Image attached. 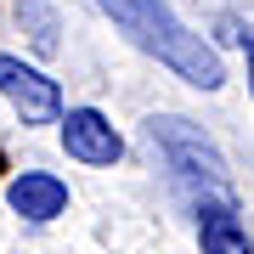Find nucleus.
<instances>
[{"instance_id":"nucleus-1","label":"nucleus","mask_w":254,"mask_h":254,"mask_svg":"<svg viewBox=\"0 0 254 254\" xmlns=\"http://www.w3.org/2000/svg\"><path fill=\"white\" fill-rule=\"evenodd\" d=\"M96 6L136 51L164 63L175 79H187L192 91H220V85H226V68H220L215 46H203V34H192L164 0H96Z\"/></svg>"},{"instance_id":"nucleus-2","label":"nucleus","mask_w":254,"mask_h":254,"mask_svg":"<svg viewBox=\"0 0 254 254\" xmlns=\"http://www.w3.org/2000/svg\"><path fill=\"white\" fill-rule=\"evenodd\" d=\"M147 141H153V153L164 158V170H170V181L198 203H237V187H232V170L226 158H220V147L203 136L192 119H175V113H153L147 119Z\"/></svg>"},{"instance_id":"nucleus-3","label":"nucleus","mask_w":254,"mask_h":254,"mask_svg":"<svg viewBox=\"0 0 254 254\" xmlns=\"http://www.w3.org/2000/svg\"><path fill=\"white\" fill-rule=\"evenodd\" d=\"M0 96L17 108L23 125H57V119H63V91H57V79L40 73L34 63H23V57H6V51H0Z\"/></svg>"},{"instance_id":"nucleus-4","label":"nucleus","mask_w":254,"mask_h":254,"mask_svg":"<svg viewBox=\"0 0 254 254\" xmlns=\"http://www.w3.org/2000/svg\"><path fill=\"white\" fill-rule=\"evenodd\" d=\"M57 136H63L68 158L91 164V170H113V164L125 158V136L113 130V119L102 108H68L57 119Z\"/></svg>"},{"instance_id":"nucleus-5","label":"nucleus","mask_w":254,"mask_h":254,"mask_svg":"<svg viewBox=\"0 0 254 254\" xmlns=\"http://www.w3.org/2000/svg\"><path fill=\"white\" fill-rule=\"evenodd\" d=\"M6 203L11 215H23L28 226H51V220L68 215V181L51 170H23L6 181Z\"/></svg>"},{"instance_id":"nucleus-6","label":"nucleus","mask_w":254,"mask_h":254,"mask_svg":"<svg viewBox=\"0 0 254 254\" xmlns=\"http://www.w3.org/2000/svg\"><path fill=\"white\" fill-rule=\"evenodd\" d=\"M198 249L203 254H254V237L237 203H198Z\"/></svg>"},{"instance_id":"nucleus-7","label":"nucleus","mask_w":254,"mask_h":254,"mask_svg":"<svg viewBox=\"0 0 254 254\" xmlns=\"http://www.w3.org/2000/svg\"><path fill=\"white\" fill-rule=\"evenodd\" d=\"M17 23H23V34H28V46H34L40 57H57V46H63V23H57V11H51V0H17Z\"/></svg>"},{"instance_id":"nucleus-8","label":"nucleus","mask_w":254,"mask_h":254,"mask_svg":"<svg viewBox=\"0 0 254 254\" xmlns=\"http://www.w3.org/2000/svg\"><path fill=\"white\" fill-rule=\"evenodd\" d=\"M243 63H249V96H254V40L243 34Z\"/></svg>"}]
</instances>
